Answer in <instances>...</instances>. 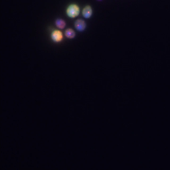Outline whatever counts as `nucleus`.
Segmentation results:
<instances>
[{
    "label": "nucleus",
    "instance_id": "obj_2",
    "mask_svg": "<svg viewBox=\"0 0 170 170\" xmlns=\"http://www.w3.org/2000/svg\"><path fill=\"white\" fill-rule=\"evenodd\" d=\"M50 37L54 42L56 43L60 42L63 39V34L60 29H55L51 33Z\"/></svg>",
    "mask_w": 170,
    "mask_h": 170
},
{
    "label": "nucleus",
    "instance_id": "obj_6",
    "mask_svg": "<svg viewBox=\"0 0 170 170\" xmlns=\"http://www.w3.org/2000/svg\"><path fill=\"white\" fill-rule=\"evenodd\" d=\"M75 32L73 29L71 28L67 29L65 32V35L66 37L68 39H73L76 36Z\"/></svg>",
    "mask_w": 170,
    "mask_h": 170
},
{
    "label": "nucleus",
    "instance_id": "obj_5",
    "mask_svg": "<svg viewBox=\"0 0 170 170\" xmlns=\"http://www.w3.org/2000/svg\"><path fill=\"white\" fill-rule=\"evenodd\" d=\"M55 24L59 29L62 30L65 28L66 23V21L61 18H58L55 22Z\"/></svg>",
    "mask_w": 170,
    "mask_h": 170
},
{
    "label": "nucleus",
    "instance_id": "obj_3",
    "mask_svg": "<svg viewBox=\"0 0 170 170\" xmlns=\"http://www.w3.org/2000/svg\"><path fill=\"white\" fill-rule=\"evenodd\" d=\"M76 29L79 32L84 31L86 28V24L85 21L82 19H79L76 20L74 23Z\"/></svg>",
    "mask_w": 170,
    "mask_h": 170
},
{
    "label": "nucleus",
    "instance_id": "obj_4",
    "mask_svg": "<svg viewBox=\"0 0 170 170\" xmlns=\"http://www.w3.org/2000/svg\"><path fill=\"white\" fill-rule=\"evenodd\" d=\"M83 17L85 19H88L93 15V10L92 7L90 5L86 6L82 11Z\"/></svg>",
    "mask_w": 170,
    "mask_h": 170
},
{
    "label": "nucleus",
    "instance_id": "obj_1",
    "mask_svg": "<svg viewBox=\"0 0 170 170\" xmlns=\"http://www.w3.org/2000/svg\"><path fill=\"white\" fill-rule=\"evenodd\" d=\"M81 12V9L78 4L72 3L67 7L66 13L67 16L72 19H73L79 16Z\"/></svg>",
    "mask_w": 170,
    "mask_h": 170
},
{
    "label": "nucleus",
    "instance_id": "obj_7",
    "mask_svg": "<svg viewBox=\"0 0 170 170\" xmlns=\"http://www.w3.org/2000/svg\"><path fill=\"white\" fill-rule=\"evenodd\" d=\"M97 1H102V0H97Z\"/></svg>",
    "mask_w": 170,
    "mask_h": 170
}]
</instances>
